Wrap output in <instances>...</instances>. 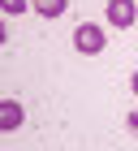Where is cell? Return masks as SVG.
<instances>
[{
    "instance_id": "8992f818",
    "label": "cell",
    "mask_w": 138,
    "mask_h": 151,
    "mask_svg": "<svg viewBox=\"0 0 138 151\" xmlns=\"http://www.w3.org/2000/svg\"><path fill=\"white\" fill-rule=\"evenodd\" d=\"M129 129H134V134H138V108H134V112H129Z\"/></svg>"
},
{
    "instance_id": "6da1fadb",
    "label": "cell",
    "mask_w": 138,
    "mask_h": 151,
    "mask_svg": "<svg viewBox=\"0 0 138 151\" xmlns=\"http://www.w3.org/2000/svg\"><path fill=\"white\" fill-rule=\"evenodd\" d=\"M104 43H108V39H104V26L99 22H82L78 30H73V47H78L82 56H99Z\"/></svg>"
},
{
    "instance_id": "52a82bcc",
    "label": "cell",
    "mask_w": 138,
    "mask_h": 151,
    "mask_svg": "<svg viewBox=\"0 0 138 151\" xmlns=\"http://www.w3.org/2000/svg\"><path fill=\"white\" fill-rule=\"evenodd\" d=\"M4 39H9V26H4V22H0V43H4Z\"/></svg>"
},
{
    "instance_id": "5b68a950",
    "label": "cell",
    "mask_w": 138,
    "mask_h": 151,
    "mask_svg": "<svg viewBox=\"0 0 138 151\" xmlns=\"http://www.w3.org/2000/svg\"><path fill=\"white\" fill-rule=\"evenodd\" d=\"M26 9H30V0H0V13H9V17H17Z\"/></svg>"
},
{
    "instance_id": "ba28073f",
    "label": "cell",
    "mask_w": 138,
    "mask_h": 151,
    "mask_svg": "<svg viewBox=\"0 0 138 151\" xmlns=\"http://www.w3.org/2000/svg\"><path fill=\"white\" fill-rule=\"evenodd\" d=\"M129 86H134V95H138V69H134V78H129Z\"/></svg>"
},
{
    "instance_id": "277c9868",
    "label": "cell",
    "mask_w": 138,
    "mask_h": 151,
    "mask_svg": "<svg viewBox=\"0 0 138 151\" xmlns=\"http://www.w3.org/2000/svg\"><path fill=\"white\" fill-rule=\"evenodd\" d=\"M30 4H34L39 17H60V13L69 9V0H30Z\"/></svg>"
},
{
    "instance_id": "3957f363",
    "label": "cell",
    "mask_w": 138,
    "mask_h": 151,
    "mask_svg": "<svg viewBox=\"0 0 138 151\" xmlns=\"http://www.w3.org/2000/svg\"><path fill=\"white\" fill-rule=\"evenodd\" d=\"M26 121V108L17 99H0V134H13V129H22Z\"/></svg>"
},
{
    "instance_id": "7a4b0ae2",
    "label": "cell",
    "mask_w": 138,
    "mask_h": 151,
    "mask_svg": "<svg viewBox=\"0 0 138 151\" xmlns=\"http://www.w3.org/2000/svg\"><path fill=\"white\" fill-rule=\"evenodd\" d=\"M104 22H108V26H116V30H129V26L138 22V0H108Z\"/></svg>"
}]
</instances>
